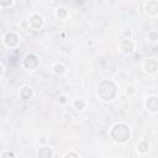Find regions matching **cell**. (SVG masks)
<instances>
[{
	"label": "cell",
	"mask_w": 158,
	"mask_h": 158,
	"mask_svg": "<svg viewBox=\"0 0 158 158\" xmlns=\"http://www.w3.org/2000/svg\"><path fill=\"white\" fill-rule=\"evenodd\" d=\"M116 94H117L116 84L111 80H102L96 88V95L104 101L112 100L116 96Z\"/></svg>",
	"instance_id": "obj_1"
},
{
	"label": "cell",
	"mask_w": 158,
	"mask_h": 158,
	"mask_svg": "<svg viewBox=\"0 0 158 158\" xmlns=\"http://www.w3.org/2000/svg\"><path fill=\"white\" fill-rule=\"evenodd\" d=\"M10 5H12V1H6V2H0V6H10Z\"/></svg>",
	"instance_id": "obj_19"
},
{
	"label": "cell",
	"mask_w": 158,
	"mask_h": 158,
	"mask_svg": "<svg viewBox=\"0 0 158 158\" xmlns=\"http://www.w3.org/2000/svg\"><path fill=\"white\" fill-rule=\"evenodd\" d=\"M146 107L151 112L158 111V96H149L146 100Z\"/></svg>",
	"instance_id": "obj_8"
},
{
	"label": "cell",
	"mask_w": 158,
	"mask_h": 158,
	"mask_svg": "<svg viewBox=\"0 0 158 158\" xmlns=\"http://www.w3.org/2000/svg\"><path fill=\"white\" fill-rule=\"evenodd\" d=\"M52 154H53L52 148L48 147V146H42V147H40L38 151H37L38 158H52Z\"/></svg>",
	"instance_id": "obj_10"
},
{
	"label": "cell",
	"mask_w": 158,
	"mask_h": 158,
	"mask_svg": "<svg viewBox=\"0 0 158 158\" xmlns=\"http://www.w3.org/2000/svg\"><path fill=\"white\" fill-rule=\"evenodd\" d=\"M53 72L56 73V74H63L64 73V65L62 64V63H56L54 64V67H53Z\"/></svg>",
	"instance_id": "obj_13"
},
{
	"label": "cell",
	"mask_w": 158,
	"mask_h": 158,
	"mask_svg": "<svg viewBox=\"0 0 158 158\" xmlns=\"http://www.w3.org/2000/svg\"><path fill=\"white\" fill-rule=\"evenodd\" d=\"M59 101H60L62 104H65V102H67V98H65L64 95H62V96H59Z\"/></svg>",
	"instance_id": "obj_20"
},
{
	"label": "cell",
	"mask_w": 158,
	"mask_h": 158,
	"mask_svg": "<svg viewBox=\"0 0 158 158\" xmlns=\"http://www.w3.org/2000/svg\"><path fill=\"white\" fill-rule=\"evenodd\" d=\"M64 158H79V156H78L75 152L72 151V152H68V153L64 156Z\"/></svg>",
	"instance_id": "obj_18"
},
{
	"label": "cell",
	"mask_w": 158,
	"mask_h": 158,
	"mask_svg": "<svg viewBox=\"0 0 158 158\" xmlns=\"http://www.w3.org/2000/svg\"><path fill=\"white\" fill-rule=\"evenodd\" d=\"M137 149H138L139 153H147L148 149H149V143L146 142V141H142L137 144Z\"/></svg>",
	"instance_id": "obj_12"
},
{
	"label": "cell",
	"mask_w": 158,
	"mask_h": 158,
	"mask_svg": "<svg viewBox=\"0 0 158 158\" xmlns=\"http://www.w3.org/2000/svg\"><path fill=\"white\" fill-rule=\"evenodd\" d=\"M74 107H75L77 110H83V109L85 107V101H84L83 99H77V100L74 101Z\"/></svg>",
	"instance_id": "obj_15"
},
{
	"label": "cell",
	"mask_w": 158,
	"mask_h": 158,
	"mask_svg": "<svg viewBox=\"0 0 158 158\" xmlns=\"http://www.w3.org/2000/svg\"><path fill=\"white\" fill-rule=\"evenodd\" d=\"M146 12L152 16L158 15V1L152 0V1L146 2Z\"/></svg>",
	"instance_id": "obj_9"
},
{
	"label": "cell",
	"mask_w": 158,
	"mask_h": 158,
	"mask_svg": "<svg viewBox=\"0 0 158 158\" xmlns=\"http://www.w3.org/2000/svg\"><path fill=\"white\" fill-rule=\"evenodd\" d=\"M143 68H144V70H146L147 73L154 74V73L158 72V62H157L156 59H153V58H148V59L144 60Z\"/></svg>",
	"instance_id": "obj_5"
},
{
	"label": "cell",
	"mask_w": 158,
	"mask_h": 158,
	"mask_svg": "<svg viewBox=\"0 0 158 158\" xmlns=\"http://www.w3.org/2000/svg\"><path fill=\"white\" fill-rule=\"evenodd\" d=\"M32 95H33V91H32V89L30 86L26 85V86L21 88V90H20V98L22 100H28V99L32 98Z\"/></svg>",
	"instance_id": "obj_11"
},
{
	"label": "cell",
	"mask_w": 158,
	"mask_h": 158,
	"mask_svg": "<svg viewBox=\"0 0 158 158\" xmlns=\"http://www.w3.org/2000/svg\"><path fill=\"white\" fill-rule=\"evenodd\" d=\"M148 40H149L151 42H156V41H158V33H157L156 31H151V32L148 33Z\"/></svg>",
	"instance_id": "obj_17"
},
{
	"label": "cell",
	"mask_w": 158,
	"mask_h": 158,
	"mask_svg": "<svg viewBox=\"0 0 158 158\" xmlns=\"http://www.w3.org/2000/svg\"><path fill=\"white\" fill-rule=\"evenodd\" d=\"M28 22V27L32 28V30H40L43 27L44 25V21H43V17L38 14H33L30 16V19L27 20Z\"/></svg>",
	"instance_id": "obj_4"
},
{
	"label": "cell",
	"mask_w": 158,
	"mask_h": 158,
	"mask_svg": "<svg viewBox=\"0 0 158 158\" xmlns=\"http://www.w3.org/2000/svg\"><path fill=\"white\" fill-rule=\"evenodd\" d=\"M17 42H19V36L15 32H7L4 36V43L7 47H14L17 44Z\"/></svg>",
	"instance_id": "obj_6"
},
{
	"label": "cell",
	"mask_w": 158,
	"mask_h": 158,
	"mask_svg": "<svg viewBox=\"0 0 158 158\" xmlns=\"http://www.w3.org/2000/svg\"><path fill=\"white\" fill-rule=\"evenodd\" d=\"M56 14H57V16H58L59 19H65L67 15H68V11H67L65 7H58Z\"/></svg>",
	"instance_id": "obj_14"
},
{
	"label": "cell",
	"mask_w": 158,
	"mask_h": 158,
	"mask_svg": "<svg viewBox=\"0 0 158 158\" xmlns=\"http://www.w3.org/2000/svg\"><path fill=\"white\" fill-rule=\"evenodd\" d=\"M1 158H16V157H15V153L12 151H2Z\"/></svg>",
	"instance_id": "obj_16"
},
{
	"label": "cell",
	"mask_w": 158,
	"mask_h": 158,
	"mask_svg": "<svg viewBox=\"0 0 158 158\" xmlns=\"http://www.w3.org/2000/svg\"><path fill=\"white\" fill-rule=\"evenodd\" d=\"M132 91H133V88H132V86H130V88H127V90H126V93H127V94H128V93L131 94Z\"/></svg>",
	"instance_id": "obj_22"
},
{
	"label": "cell",
	"mask_w": 158,
	"mask_h": 158,
	"mask_svg": "<svg viewBox=\"0 0 158 158\" xmlns=\"http://www.w3.org/2000/svg\"><path fill=\"white\" fill-rule=\"evenodd\" d=\"M120 49H121L123 53H126V54L132 53V52H133V49H135L133 42H132L130 38H125V40H123V41H121V43H120Z\"/></svg>",
	"instance_id": "obj_7"
},
{
	"label": "cell",
	"mask_w": 158,
	"mask_h": 158,
	"mask_svg": "<svg viewBox=\"0 0 158 158\" xmlns=\"http://www.w3.org/2000/svg\"><path fill=\"white\" fill-rule=\"evenodd\" d=\"M22 64H23V67H25L26 69L32 70V69H35V68L38 67V64H40V58H38L36 54H33V53H28V54H26V57L23 58Z\"/></svg>",
	"instance_id": "obj_3"
},
{
	"label": "cell",
	"mask_w": 158,
	"mask_h": 158,
	"mask_svg": "<svg viewBox=\"0 0 158 158\" xmlns=\"http://www.w3.org/2000/svg\"><path fill=\"white\" fill-rule=\"evenodd\" d=\"M123 35H125V36H128V38H130V36H131V30L125 31V32H123Z\"/></svg>",
	"instance_id": "obj_21"
},
{
	"label": "cell",
	"mask_w": 158,
	"mask_h": 158,
	"mask_svg": "<svg viewBox=\"0 0 158 158\" xmlns=\"http://www.w3.org/2000/svg\"><path fill=\"white\" fill-rule=\"evenodd\" d=\"M130 136H131V130H130L128 125H126V123L118 122V123H115V125L111 127L110 137H111L115 142L126 143V142L130 139Z\"/></svg>",
	"instance_id": "obj_2"
}]
</instances>
